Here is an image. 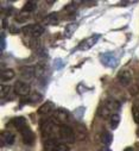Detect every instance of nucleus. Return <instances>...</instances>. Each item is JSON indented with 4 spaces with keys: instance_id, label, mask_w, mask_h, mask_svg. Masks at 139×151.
Here are the masks:
<instances>
[{
    "instance_id": "1",
    "label": "nucleus",
    "mask_w": 139,
    "mask_h": 151,
    "mask_svg": "<svg viewBox=\"0 0 139 151\" xmlns=\"http://www.w3.org/2000/svg\"><path fill=\"white\" fill-rule=\"evenodd\" d=\"M56 124L57 123H55L54 120H48L42 125V132L44 138L47 137V139H55L56 134L59 133V129Z\"/></svg>"
},
{
    "instance_id": "2",
    "label": "nucleus",
    "mask_w": 139,
    "mask_h": 151,
    "mask_svg": "<svg viewBox=\"0 0 139 151\" xmlns=\"http://www.w3.org/2000/svg\"><path fill=\"white\" fill-rule=\"evenodd\" d=\"M23 32L27 36H31L32 38H38L44 33V27L38 24H30L23 27Z\"/></svg>"
},
{
    "instance_id": "3",
    "label": "nucleus",
    "mask_w": 139,
    "mask_h": 151,
    "mask_svg": "<svg viewBox=\"0 0 139 151\" xmlns=\"http://www.w3.org/2000/svg\"><path fill=\"white\" fill-rule=\"evenodd\" d=\"M59 136L67 143H75V139H76L74 130L70 126H68V125H61V127H59Z\"/></svg>"
},
{
    "instance_id": "4",
    "label": "nucleus",
    "mask_w": 139,
    "mask_h": 151,
    "mask_svg": "<svg viewBox=\"0 0 139 151\" xmlns=\"http://www.w3.org/2000/svg\"><path fill=\"white\" fill-rule=\"evenodd\" d=\"M99 38H100V35L89 36V37H87L86 40H83L82 42H80V44L77 45V49H79V50H82V51L89 50L92 47H94V45L96 44V42L99 41Z\"/></svg>"
},
{
    "instance_id": "5",
    "label": "nucleus",
    "mask_w": 139,
    "mask_h": 151,
    "mask_svg": "<svg viewBox=\"0 0 139 151\" xmlns=\"http://www.w3.org/2000/svg\"><path fill=\"white\" fill-rule=\"evenodd\" d=\"M30 91H31V87H30V85H27V82L17 81L14 83V92H16V94H18L20 96H29Z\"/></svg>"
},
{
    "instance_id": "6",
    "label": "nucleus",
    "mask_w": 139,
    "mask_h": 151,
    "mask_svg": "<svg viewBox=\"0 0 139 151\" xmlns=\"http://www.w3.org/2000/svg\"><path fill=\"white\" fill-rule=\"evenodd\" d=\"M101 62L105 64L106 67H110V68H115L118 65V60L117 57L111 54V52H107V54H103L101 56Z\"/></svg>"
},
{
    "instance_id": "7",
    "label": "nucleus",
    "mask_w": 139,
    "mask_h": 151,
    "mask_svg": "<svg viewBox=\"0 0 139 151\" xmlns=\"http://www.w3.org/2000/svg\"><path fill=\"white\" fill-rule=\"evenodd\" d=\"M69 120V113L65 111V109H57L55 112V119L54 122L57 123V124H62V125H65V123Z\"/></svg>"
},
{
    "instance_id": "8",
    "label": "nucleus",
    "mask_w": 139,
    "mask_h": 151,
    "mask_svg": "<svg viewBox=\"0 0 139 151\" xmlns=\"http://www.w3.org/2000/svg\"><path fill=\"white\" fill-rule=\"evenodd\" d=\"M118 80H119L120 85H123V86L131 85V82H132V73L130 70H127V69L121 70L119 73V75H118Z\"/></svg>"
},
{
    "instance_id": "9",
    "label": "nucleus",
    "mask_w": 139,
    "mask_h": 151,
    "mask_svg": "<svg viewBox=\"0 0 139 151\" xmlns=\"http://www.w3.org/2000/svg\"><path fill=\"white\" fill-rule=\"evenodd\" d=\"M103 106H105L112 114H114V113H117L119 109H120V104L117 101V100H114V99H108V100H106V102L103 104Z\"/></svg>"
},
{
    "instance_id": "10",
    "label": "nucleus",
    "mask_w": 139,
    "mask_h": 151,
    "mask_svg": "<svg viewBox=\"0 0 139 151\" xmlns=\"http://www.w3.org/2000/svg\"><path fill=\"white\" fill-rule=\"evenodd\" d=\"M20 133H21V138H23V140H24L25 144H32L33 143L34 134H33V132L29 127H26L23 131H20Z\"/></svg>"
},
{
    "instance_id": "11",
    "label": "nucleus",
    "mask_w": 139,
    "mask_h": 151,
    "mask_svg": "<svg viewBox=\"0 0 139 151\" xmlns=\"http://www.w3.org/2000/svg\"><path fill=\"white\" fill-rule=\"evenodd\" d=\"M74 132H75L76 139H80V140L85 139L86 136H87V130H86L85 125H82V124H77L76 127H75V130H74Z\"/></svg>"
},
{
    "instance_id": "12",
    "label": "nucleus",
    "mask_w": 139,
    "mask_h": 151,
    "mask_svg": "<svg viewBox=\"0 0 139 151\" xmlns=\"http://www.w3.org/2000/svg\"><path fill=\"white\" fill-rule=\"evenodd\" d=\"M14 134L12 132H3L1 133V142L3 145H12L14 143Z\"/></svg>"
},
{
    "instance_id": "13",
    "label": "nucleus",
    "mask_w": 139,
    "mask_h": 151,
    "mask_svg": "<svg viewBox=\"0 0 139 151\" xmlns=\"http://www.w3.org/2000/svg\"><path fill=\"white\" fill-rule=\"evenodd\" d=\"M21 76L26 80L30 81L34 76V67H25L21 69Z\"/></svg>"
},
{
    "instance_id": "14",
    "label": "nucleus",
    "mask_w": 139,
    "mask_h": 151,
    "mask_svg": "<svg viewBox=\"0 0 139 151\" xmlns=\"http://www.w3.org/2000/svg\"><path fill=\"white\" fill-rule=\"evenodd\" d=\"M79 24L77 23H69L65 27H64V36L67 37V38H70V37L74 35V32L76 31Z\"/></svg>"
},
{
    "instance_id": "15",
    "label": "nucleus",
    "mask_w": 139,
    "mask_h": 151,
    "mask_svg": "<svg viewBox=\"0 0 139 151\" xmlns=\"http://www.w3.org/2000/svg\"><path fill=\"white\" fill-rule=\"evenodd\" d=\"M12 123H13L14 127H16V129H18L19 131H23L24 129H26V127H27L26 119H25L24 117H18V118H14V119L12 120Z\"/></svg>"
},
{
    "instance_id": "16",
    "label": "nucleus",
    "mask_w": 139,
    "mask_h": 151,
    "mask_svg": "<svg viewBox=\"0 0 139 151\" xmlns=\"http://www.w3.org/2000/svg\"><path fill=\"white\" fill-rule=\"evenodd\" d=\"M1 81L3 82H5V81H10V80H12L14 76H16V73H14V70L13 69H4V70H1Z\"/></svg>"
},
{
    "instance_id": "17",
    "label": "nucleus",
    "mask_w": 139,
    "mask_h": 151,
    "mask_svg": "<svg viewBox=\"0 0 139 151\" xmlns=\"http://www.w3.org/2000/svg\"><path fill=\"white\" fill-rule=\"evenodd\" d=\"M52 108H54L52 102L48 101V102L43 104V105L38 108V114H48V113H50V112L52 111Z\"/></svg>"
},
{
    "instance_id": "18",
    "label": "nucleus",
    "mask_w": 139,
    "mask_h": 151,
    "mask_svg": "<svg viewBox=\"0 0 139 151\" xmlns=\"http://www.w3.org/2000/svg\"><path fill=\"white\" fill-rule=\"evenodd\" d=\"M58 143L55 139H47L44 143V151H56Z\"/></svg>"
},
{
    "instance_id": "19",
    "label": "nucleus",
    "mask_w": 139,
    "mask_h": 151,
    "mask_svg": "<svg viewBox=\"0 0 139 151\" xmlns=\"http://www.w3.org/2000/svg\"><path fill=\"white\" fill-rule=\"evenodd\" d=\"M101 140H102V143L105 144L107 147L111 145V143L113 142V136L111 134V132H108V131H103L102 132V136H101Z\"/></svg>"
},
{
    "instance_id": "20",
    "label": "nucleus",
    "mask_w": 139,
    "mask_h": 151,
    "mask_svg": "<svg viewBox=\"0 0 139 151\" xmlns=\"http://www.w3.org/2000/svg\"><path fill=\"white\" fill-rule=\"evenodd\" d=\"M44 22L48 25H55V24H57L58 23V16H57V13H50V14H48L45 17V20Z\"/></svg>"
},
{
    "instance_id": "21",
    "label": "nucleus",
    "mask_w": 139,
    "mask_h": 151,
    "mask_svg": "<svg viewBox=\"0 0 139 151\" xmlns=\"http://www.w3.org/2000/svg\"><path fill=\"white\" fill-rule=\"evenodd\" d=\"M27 100H29L30 102H39V101L43 100V96H42V94L38 93V92H33V93H31V94L29 95Z\"/></svg>"
},
{
    "instance_id": "22",
    "label": "nucleus",
    "mask_w": 139,
    "mask_h": 151,
    "mask_svg": "<svg viewBox=\"0 0 139 151\" xmlns=\"http://www.w3.org/2000/svg\"><path fill=\"white\" fill-rule=\"evenodd\" d=\"M44 74H45V68L42 65V64H37L36 67H34V76L41 79L44 76Z\"/></svg>"
},
{
    "instance_id": "23",
    "label": "nucleus",
    "mask_w": 139,
    "mask_h": 151,
    "mask_svg": "<svg viewBox=\"0 0 139 151\" xmlns=\"http://www.w3.org/2000/svg\"><path fill=\"white\" fill-rule=\"evenodd\" d=\"M110 123H111V127L114 130V129H117L118 126H119V123H120V117H119V114L118 113H114V114L110 118Z\"/></svg>"
},
{
    "instance_id": "24",
    "label": "nucleus",
    "mask_w": 139,
    "mask_h": 151,
    "mask_svg": "<svg viewBox=\"0 0 139 151\" xmlns=\"http://www.w3.org/2000/svg\"><path fill=\"white\" fill-rule=\"evenodd\" d=\"M29 17H30V13L29 12H26V11H24V10H21L19 13H18V16H17V22H19V23H24V22H26L27 19H29Z\"/></svg>"
},
{
    "instance_id": "25",
    "label": "nucleus",
    "mask_w": 139,
    "mask_h": 151,
    "mask_svg": "<svg viewBox=\"0 0 139 151\" xmlns=\"http://www.w3.org/2000/svg\"><path fill=\"white\" fill-rule=\"evenodd\" d=\"M37 9V3L36 1H27L25 5H24V7H23V10L24 11H26V12H32V11H34Z\"/></svg>"
},
{
    "instance_id": "26",
    "label": "nucleus",
    "mask_w": 139,
    "mask_h": 151,
    "mask_svg": "<svg viewBox=\"0 0 139 151\" xmlns=\"http://www.w3.org/2000/svg\"><path fill=\"white\" fill-rule=\"evenodd\" d=\"M0 91H1V98H5V96H7L11 93L12 87L9 86V85H1V87H0Z\"/></svg>"
},
{
    "instance_id": "27",
    "label": "nucleus",
    "mask_w": 139,
    "mask_h": 151,
    "mask_svg": "<svg viewBox=\"0 0 139 151\" xmlns=\"http://www.w3.org/2000/svg\"><path fill=\"white\" fill-rule=\"evenodd\" d=\"M132 116H133L134 123L139 124V107H137V106H133L132 107Z\"/></svg>"
},
{
    "instance_id": "28",
    "label": "nucleus",
    "mask_w": 139,
    "mask_h": 151,
    "mask_svg": "<svg viewBox=\"0 0 139 151\" xmlns=\"http://www.w3.org/2000/svg\"><path fill=\"white\" fill-rule=\"evenodd\" d=\"M56 151H69V146L64 143H58V145L56 147Z\"/></svg>"
},
{
    "instance_id": "29",
    "label": "nucleus",
    "mask_w": 139,
    "mask_h": 151,
    "mask_svg": "<svg viewBox=\"0 0 139 151\" xmlns=\"http://www.w3.org/2000/svg\"><path fill=\"white\" fill-rule=\"evenodd\" d=\"M130 93L131 95H137L139 93V87L137 85H132V87L130 88Z\"/></svg>"
},
{
    "instance_id": "30",
    "label": "nucleus",
    "mask_w": 139,
    "mask_h": 151,
    "mask_svg": "<svg viewBox=\"0 0 139 151\" xmlns=\"http://www.w3.org/2000/svg\"><path fill=\"white\" fill-rule=\"evenodd\" d=\"M0 41H1V47H0V49H1V51L5 50V47H6V41H5V33L1 32V38H0Z\"/></svg>"
},
{
    "instance_id": "31",
    "label": "nucleus",
    "mask_w": 139,
    "mask_h": 151,
    "mask_svg": "<svg viewBox=\"0 0 139 151\" xmlns=\"http://www.w3.org/2000/svg\"><path fill=\"white\" fill-rule=\"evenodd\" d=\"M54 64H55L56 69H61V68L63 67V61H62V60H59V58H57V60H55Z\"/></svg>"
},
{
    "instance_id": "32",
    "label": "nucleus",
    "mask_w": 139,
    "mask_h": 151,
    "mask_svg": "<svg viewBox=\"0 0 139 151\" xmlns=\"http://www.w3.org/2000/svg\"><path fill=\"white\" fill-rule=\"evenodd\" d=\"M9 30H10V32H11V33H19V32H20V30H19L17 26H13V25H12V26H10V29H9Z\"/></svg>"
},
{
    "instance_id": "33",
    "label": "nucleus",
    "mask_w": 139,
    "mask_h": 151,
    "mask_svg": "<svg viewBox=\"0 0 139 151\" xmlns=\"http://www.w3.org/2000/svg\"><path fill=\"white\" fill-rule=\"evenodd\" d=\"M102 151H112V150H111L110 147H107V146H106V147H103V149H102Z\"/></svg>"
},
{
    "instance_id": "34",
    "label": "nucleus",
    "mask_w": 139,
    "mask_h": 151,
    "mask_svg": "<svg viewBox=\"0 0 139 151\" xmlns=\"http://www.w3.org/2000/svg\"><path fill=\"white\" fill-rule=\"evenodd\" d=\"M125 151H134V150H133L132 147H126V149H125Z\"/></svg>"
}]
</instances>
